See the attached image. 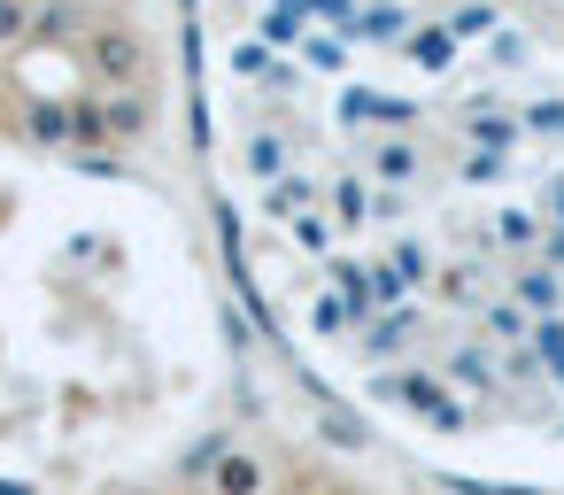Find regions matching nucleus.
<instances>
[{
  "label": "nucleus",
  "instance_id": "nucleus-3",
  "mask_svg": "<svg viewBox=\"0 0 564 495\" xmlns=\"http://www.w3.org/2000/svg\"><path fill=\"white\" fill-rule=\"evenodd\" d=\"M101 132H109V140H140V132H148V101H140V94H109V101H101Z\"/></svg>",
  "mask_w": 564,
  "mask_h": 495
},
{
  "label": "nucleus",
  "instance_id": "nucleus-1",
  "mask_svg": "<svg viewBox=\"0 0 564 495\" xmlns=\"http://www.w3.org/2000/svg\"><path fill=\"white\" fill-rule=\"evenodd\" d=\"M94 71L109 78V86H124V78H140V63H148V47H140V32H124V24H109V32H94Z\"/></svg>",
  "mask_w": 564,
  "mask_h": 495
},
{
  "label": "nucleus",
  "instance_id": "nucleus-5",
  "mask_svg": "<svg viewBox=\"0 0 564 495\" xmlns=\"http://www.w3.org/2000/svg\"><path fill=\"white\" fill-rule=\"evenodd\" d=\"M0 495H32V487H17V480H0Z\"/></svg>",
  "mask_w": 564,
  "mask_h": 495
},
{
  "label": "nucleus",
  "instance_id": "nucleus-2",
  "mask_svg": "<svg viewBox=\"0 0 564 495\" xmlns=\"http://www.w3.org/2000/svg\"><path fill=\"white\" fill-rule=\"evenodd\" d=\"M209 495H271V464L256 449H225L209 472Z\"/></svg>",
  "mask_w": 564,
  "mask_h": 495
},
{
  "label": "nucleus",
  "instance_id": "nucleus-4",
  "mask_svg": "<svg viewBox=\"0 0 564 495\" xmlns=\"http://www.w3.org/2000/svg\"><path fill=\"white\" fill-rule=\"evenodd\" d=\"M40 32V0H0V47H24Z\"/></svg>",
  "mask_w": 564,
  "mask_h": 495
}]
</instances>
